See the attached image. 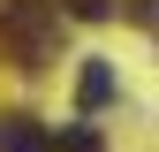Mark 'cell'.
I'll use <instances>...</instances> for the list:
<instances>
[{
	"label": "cell",
	"mask_w": 159,
	"mask_h": 152,
	"mask_svg": "<svg viewBox=\"0 0 159 152\" xmlns=\"http://www.w3.org/2000/svg\"><path fill=\"white\" fill-rule=\"evenodd\" d=\"M0 38L23 69H46L61 53V0H0Z\"/></svg>",
	"instance_id": "cell-1"
},
{
	"label": "cell",
	"mask_w": 159,
	"mask_h": 152,
	"mask_svg": "<svg viewBox=\"0 0 159 152\" xmlns=\"http://www.w3.org/2000/svg\"><path fill=\"white\" fill-rule=\"evenodd\" d=\"M0 152H53L38 114H0Z\"/></svg>",
	"instance_id": "cell-2"
},
{
	"label": "cell",
	"mask_w": 159,
	"mask_h": 152,
	"mask_svg": "<svg viewBox=\"0 0 159 152\" xmlns=\"http://www.w3.org/2000/svg\"><path fill=\"white\" fill-rule=\"evenodd\" d=\"M106 99H114V69H106V61H84V76H76V107L98 114Z\"/></svg>",
	"instance_id": "cell-3"
},
{
	"label": "cell",
	"mask_w": 159,
	"mask_h": 152,
	"mask_svg": "<svg viewBox=\"0 0 159 152\" xmlns=\"http://www.w3.org/2000/svg\"><path fill=\"white\" fill-rule=\"evenodd\" d=\"M68 15H84V23H106V15H114V0H68Z\"/></svg>",
	"instance_id": "cell-4"
},
{
	"label": "cell",
	"mask_w": 159,
	"mask_h": 152,
	"mask_svg": "<svg viewBox=\"0 0 159 152\" xmlns=\"http://www.w3.org/2000/svg\"><path fill=\"white\" fill-rule=\"evenodd\" d=\"M61 152H98V129H68V137H61Z\"/></svg>",
	"instance_id": "cell-5"
}]
</instances>
